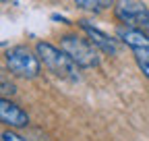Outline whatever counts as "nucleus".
<instances>
[{
	"instance_id": "f257e3e1",
	"label": "nucleus",
	"mask_w": 149,
	"mask_h": 141,
	"mask_svg": "<svg viewBox=\"0 0 149 141\" xmlns=\"http://www.w3.org/2000/svg\"><path fill=\"white\" fill-rule=\"evenodd\" d=\"M35 54L54 77L64 79V81H79V70H77L79 64L74 62L64 50L54 48L48 42H40L35 46Z\"/></svg>"
},
{
	"instance_id": "f03ea898",
	"label": "nucleus",
	"mask_w": 149,
	"mask_h": 141,
	"mask_svg": "<svg viewBox=\"0 0 149 141\" xmlns=\"http://www.w3.org/2000/svg\"><path fill=\"white\" fill-rule=\"evenodd\" d=\"M60 50H64L66 54L83 68H93V66L100 64L97 46L91 40L81 38V35H64L60 40Z\"/></svg>"
},
{
	"instance_id": "7ed1b4c3",
	"label": "nucleus",
	"mask_w": 149,
	"mask_h": 141,
	"mask_svg": "<svg viewBox=\"0 0 149 141\" xmlns=\"http://www.w3.org/2000/svg\"><path fill=\"white\" fill-rule=\"evenodd\" d=\"M40 64L42 60L37 58V54L25 46H15L6 52V66L10 70V75L23 77V79H35L40 75Z\"/></svg>"
},
{
	"instance_id": "20e7f679",
	"label": "nucleus",
	"mask_w": 149,
	"mask_h": 141,
	"mask_svg": "<svg viewBox=\"0 0 149 141\" xmlns=\"http://www.w3.org/2000/svg\"><path fill=\"white\" fill-rule=\"evenodd\" d=\"M118 38L130 48L139 68L149 79V35L145 31H141V29L128 27V25H120L118 27Z\"/></svg>"
},
{
	"instance_id": "39448f33",
	"label": "nucleus",
	"mask_w": 149,
	"mask_h": 141,
	"mask_svg": "<svg viewBox=\"0 0 149 141\" xmlns=\"http://www.w3.org/2000/svg\"><path fill=\"white\" fill-rule=\"evenodd\" d=\"M116 19L128 27H135L141 31H149V8L141 0H118L116 6Z\"/></svg>"
},
{
	"instance_id": "423d86ee",
	"label": "nucleus",
	"mask_w": 149,
	"mask_h": 141,
	"mask_svg": "<svg viewBox=\"0 0 149 141\" xmlns=\"http://www.w3.org/2000/svg\"><path fill=\"white\" fill-rule=\"evenodd\" d=\"M0 125H6L10 129H21L29 125V116L21 106H17L6 98H0Z\"/></svg>"
},
{
	"instance_id": "0eeeda50",
	"label": "nucleus",
	"mask_w": 149,
	"mask_h": 141,
	"mask_svg": "<svg viewBox=\"0 0 149 141\" xmlns=\"http://www.w3.org/2000/svg\"><path fill=\"white\" fill-rule=\"evenodd\" d=\"M79 25H81V29L89 35V40L95 44L100 50H104L106 54H118V44H116V40H112L108 33H104L97 27L89 25V21H79Z\"/></svg>"
},
{
	"instance_id": "6e6552de",
	"label": "nucleus",
	"mask_w": 149,
	"mask_h": 141,
	"mask_svg": "<svg viewBox=\"0 0 149 141\" xmlns=\"http://www.w3.org/2000/svg\"><path fill=\"white\" fill-rule=\"evenodd\" d=\"M74 4L89 13H102L114 4V0H74Z\"/></svg>"
},
{
	"instance_id": "1a4fd4ad",
	"label": "nucleus",
	"mask_w": 149,
	"mask_h": 141,
	"mask_svg": "<svg viewBox=\"0 0 149 141\" xmlns=\"http://www.w3.org/2000/svg\"><path fill=\"white\" fill-rule=\"evenodd\" d=\"M17 91V87H15V83L6 77V75H2L0 73V98H4V96H10V94H15Z\"/></svg>"
},
{
	"instance_id": "9d476101",
	"label": "nucleus",
	"mask_w": 149,
	"mask_h": 141,
	"mask_svg": "<svg viewBox=\"0 0 149 141\" xmlns=\"http://www.w3.org/2000/svg\"><path fill=\"white\" fill-rule=\"evenodd\" d=\"M0 141H27V139H23L15 131H4V133H0Z\"/></svg>"
}]
</instances>
